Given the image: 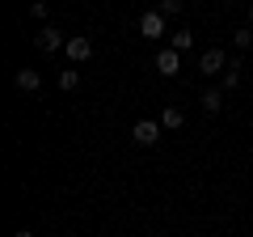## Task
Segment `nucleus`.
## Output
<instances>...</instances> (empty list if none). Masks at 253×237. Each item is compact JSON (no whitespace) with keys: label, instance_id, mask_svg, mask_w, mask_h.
<instances>
[{"label":"nucleus","instance_id":"9","mask_svg":"<svg viewBox=\"0 0 253 237\" xmlns=\"http://www.w3.org/2000/svg\"><path fill=\"white\" fill-rule=\"evenodd\" d=\"M224 98H228V93H224V89H207V93H203V98H199V102H203V110H207V115H215V110H219V106H224Z\"/></svg>","mask_w":253,"mask_h":237},{"label":"nucleus","instance_id":"15","mask_svg":"<svg viewBox=\"0 0 253 237\" xmlns=\"http://www.w3.org/2000/svg\"><path fill=\"white\" fill-rule=\"evenodd\" d=\"M13 237H34V233H30V229H17V233H13Z\"/></svg>","mask_w":253,"mask_h":237},{"label":"nucleus","instance_id":"16","mask_svg":"<svg viewBox=\"0 0 253 237\" xmlns=\"http://www.w3.org/2000/svg\"><path fill=\"white\" fill-rule=\"evenodd\" d=\"M249 21H253V4H249Z\"/></svg>","mask_w":253,"mask_h":237},{"label":"nucleus","instance_id":"10","mask_svg":"<svg viewBox=\"0 0 253 237\" xmlns=\"http://www.w3.org/2000/svg\"><path fill=\"white\" fill-rule=\"evenodd\" d=\"M59 89H63V93L81 89V72H76V68H63V72H59Z\"/></svg>","mask_w":253,"mask_h":237},{"label":"nucleus","instance_id":"5","mask_svg":"<svg viewBox=\"0 0 253 237\" xmlns=\"http://www.w3.org/2000/svg\"><path fill=\"white\" fill-rule=\"evenodd\" d=\"M131 136H135V144H156V140H161V123H152V118H139L135 127H131Z\"/></svg>","mask_w":253,"mask_h":237},{"label":"nucleus","instance_id":"7","mask_svg":"<svg viewBox=\"0 0 253 237\" xmlns=\"http://www.w3.org/2000/svg\"><path fill=\"white\" fill-rule=\"evenodd\" d=\"M13 85H17V89H21V93H34V89H38V85H42V76H38V72H34V68H21V72H17V76H13Z\"/></svg>","mask_w":253,"mask_h":237},{"label":"nucleus","instance_id":"3","mask_svg":"<svg viewBox=\"0 0 253 237\" xmlns=\"http://www.w3.org/2000/svg\"><path fill=\"white\" fill-rule=\"evenodd\" d=\"M63 51H68V59H72V64H84V59L93 55V38L76 34V38H68V47H63Z\"/></svg>","mask_w":253,"mask_h":237},{"label":"nucleus","instance_id":"11","mask_svg":"<svg viewBox=\"0 0 253 237\" xmlns=\"http://www.w3.org/2000/svg\"><path fill=\"white\" fill-rule=\"evenodd\" d=\"M169 47H173V51H177V55H181V51H190V47H194V34H190V30H177Z\"/></svg>","mask_w":253,"mask_h":237},{"label":"nucleus","instance_id":"8","mask_svg":"<svg viewBox=\"0 0 253 237\" xmlns=\"http://www.w3.org/2000/svg\"><path fill=\"white\" fill-rule=\"evenodd\" d=\"M181 123H186V115H181L177 106H165V110H161V127H165V131H177Z\"/></svg>","mask_w":253,"mask_h":237},{"label":"nucleus","instance_id":"1","mask_svg":"<svg viewBox=\"0 0 253 237\" xmlns=\"http://www.w3.org/2000/svg\"><path fill=\"white\" fill-rule=\"evenodd\" d=\"M199 72L203 76H219L224 72V51H219V47H207V51L199 55Z\"/></svg>","mask_w":253,"mask_h":237},{"label":"nucleus","instance_id":"14","mask_svg":"<svg viewBox=\"0 0 253 237\" xmlns=\"http://www.w3.org/2000/svg\"><path fill=\"white\" fill-rule=\"evenodd\" d=\"M236 85H241V72H236V68H228V72H224V85H219V89H236Z\"/></svg>","mask_w":253,"mask_h":237},{"label":"nucleus","instance_id":"2","mask_svg":"<svg viewBox=\"0 0 253 237\" xmlns=\"http://www.w3.org/2000/svg\"><path fill=\"white\" fill-rule=\"evenodd\" d=\"M139 34H144V38H165V17H161V9H148L144 17H139Z\"/></svg>","mask_w":253,"mask_h":237},{"label":"nucleus","instance_id":"6","mask_svg":"<svg viewBox=\"0 0 253 237\" xmlns=\"http://www.w3.org/2000/svg\"><path fill=\"white\" fill-rule=\"evenodd\" d=\"M156 68H161V76H177L181 72V59L173 47H161V55H156Z\"/></svg>","mask_w":253,"mask_h":237},{"label":"nucleus","instance_id":"13","mask_svg":"<svg viewBox=\"0 0 253 237\" xmlns=\"http://www.w3.org/2000/svg\"><path fill=\"white\" fill-rule=\"evenodd\" d=\"M181 13V0H161V17H177Z\"/></svg>","mask_w":253,"mask_h":237},{"label":"nucleus","instance_id":"12","mask_svg":"<svg viewBox=\"0 0 253 237\" xmlns=\"http://www.w3.org/2000/svg\"><path fill=\"white\" fill-rule=\"evenodd\" d=\"M232 43L241 47V51H245V47H253V30H249V26H241V30L232 34Z\"/></svg>","mask_w":253,"mask_h":237},{"label":"nucleus","instance_id":"4","mask_svg":"<svg viewBox=\"0 0 253 237\" xmlns=\"http://www.w3.org/2000/svg\"><path fill=\"white\" fill-rule=\"evenodd\" d=\"M34 43H38V51H46V55H55V51H59V47H68V38L59 34V26H46L42 34L34 38Z\"/></svg>","mask_w":253,"mask_h":237}]
</instances>
